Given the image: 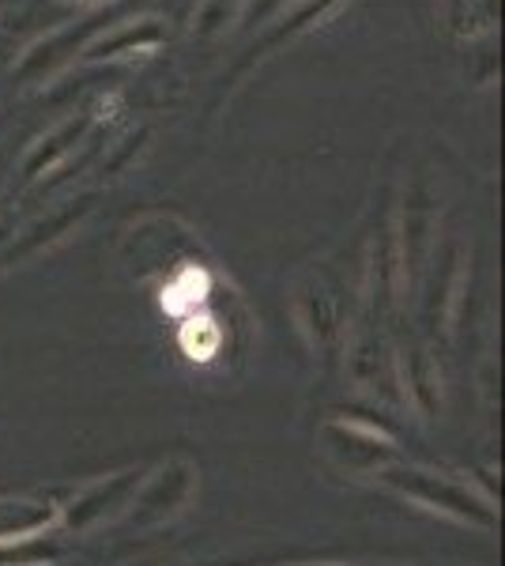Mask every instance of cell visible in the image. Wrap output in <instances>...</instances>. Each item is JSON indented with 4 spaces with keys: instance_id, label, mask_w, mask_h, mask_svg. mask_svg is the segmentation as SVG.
<instances>
[{
    "instance_id": "5",
    "label": "cell",
    "mask_w": 505,
    "mask_h": 566,
    "mask_svg": "<svg viewBox=\"0 0 505 566\" xmlns=\"http://www.w3.org/2000/svg\"><path fill=\"white\" fill-rule=\"evenodd\" d=\"M53 547L39 544L34 536H23V541H4L0 544V566H34L42 559H50Z\"/></svg>"
},
{
    "instance_id": "3",
    "label": "cell",
    "mask_w": 505,
    "mask_h": 566,
    "mask_svg": "<svg viewBox=\"0 0 505 566\" xmlns=\"http://www.w3.org/2000/svg\"><path fill=\"white\" fill-rule=\"evenodd\" d=\"M140 483V472H122V476H114L109 483H98V488H91L84 499L80 502H72V510H69V525H91L95 517H103L114 510V502H125L128 499V491Z\"/></svg>"
},
{
    "instance_id": "2",
    "label": "cell",
    "mask_w": 505,
    "mask_h": 566,
    "mask_svg": "<svg viewBox=\"0 0 505 566\" xmlns=\"http://www.w3.org/2000/svg\"><path fill=\"white\" fill-rule=\"evenodd\" d=\"M325 442L347 469H374V464L389 458L385 438H378L374 431H358V427H339V423L325 427Z\"/></svg>"
},
{
    "instance_id": "4",
    "label": "cell",
    "mask_w": 505,
    "mask_h": 566,
    "mask_svg": "<svg viewBox=\"0 0 505 566\" xmlns=\"http://www.w3.org/2000/svg\"><path fill=\"white\" fill-rule=\"evenodd\" d=\"M53 522V506L50 502H0V544L4 541H23V536H34L39 528Z\"/></svg>"
},
{
    "instance_id": "1",
    "label": "cell",
    "mask_w": 505,
    "mask_h": 566,
    "mask_svg": "<svg viewBox=\"0 0 505 566\" xmlns=\"http://www.w3.org/2000/svg\"><path fill=\"white\" fill-rule=\"evenodd\" d=\"M381 480L430 510H445V514L461 517V522L494 525V510L483 499H475L467 488L445 476H434V472H422V469H385Z\"/></svg>"
}]
</instances>
